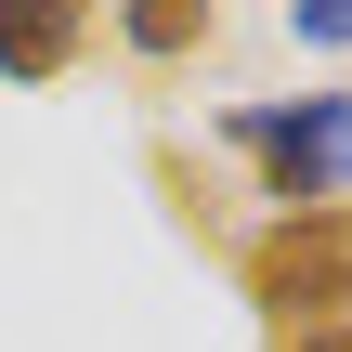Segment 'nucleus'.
<instances>
[{
  "label": "nucleus",
  "mask_w": 352,
  "mask_h": 352,
  "mask_svg": "<svg viewBox=\"0 0 352 352\" xmlns=\"http://www.w3.org/2000/svg\"><path fill=\"white\" fill-rule=\"evenodd\" d=\"M235 287L274 327H352V209H274L235 248Z\"/></svg>",
  "instance_id": "f257e3e1"
},
{
  "label": "nucleus",
  "mask_w": 352,
  "mask_h": 352,
  "mask_svg": "<svg viewBox=\"0 0 352 352\" xmlns=\"http://www.w3.org/2000/svg\"><path fill=\"white\" fill-rule=\"evenodd\" d=\"M235 157H261V196L287 209H352V104L340 91H300V104H235L222 118Z\"/></svg>",
  "instance_id": "f03ea898"
},
{
  "label": "nucleus",
  "mask_w": 352,
  "mask_h": 352,
  "mask_svg": "<svg viewBox=\"0 0 352 352\" xmlns=\"http://www.w3.org/2000/svg\"><path fill=\"white\" fill-rule=\"evenodd\" d=\"M91 52V13H52V0H0V78H65Z\"/></svg>",
  "instance_id": "7ed1b4c3"
},
{
  "label": "nucleus",
  "mask_w": 352,
  "mask_h": 352,
  "mask_svg": "<svg viewBox=\"0 0 352 352\" xmlns=\"http://www.w3.org/2000/svg\"><path fill=\"white\" fill-rule=\"evenodd\" d=\"M118 39H131V52H196V39H209V13L157 0V13H118Z\"/></svg>",
  "instance_id": "20e7f679"
},
{
  "label": "nucleus",
  "mask_w": 352,
  "mask_h": 352,
  "mask_svg": "<svg viewBox=\"0 0 352 352\" xmlns=\"http://www.w3.org/2000/svg\"><path fill=\"white\" fill-rule=\"evenodd\" d=\"M300 39L314 52H352V0H300Z\"/></svg>",
  "instance_id": "39448f33"
},
{
  "label": "nucleus",
  "mask_w": 352,
  "mask_h": 352,
  "mask_svg": "<svg viewBox=\"0 0 352 352\" xmlns=\"http://www.w3.org/2000/svg\"><path fill=\"white\" fill-rule=\"evenodd\" d=\"M274 352H352V327H274Z\"/></svg>",
  "instance_id": "423d86ee"
}]
</instances>
